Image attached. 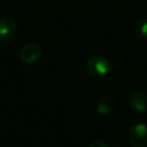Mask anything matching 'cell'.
<instances>
[{"label": "cell", "mask_w": 147, "mask_h": 147, "mask_svg": "<svg viewBox=\"0 0 147 147\" xmlns=\"http://www.w3.org/2000/svg\"><path fill=\"white\" fill-rule=\"evenodd\" d=\"M129 141L132 147H147V126L144 123H137L129 131Z\"/></svg>", "instance_id": "obj_3"}, {"label": "cell", "mask_w": 147, "mask_h": 147, "mask_svg": "<svg viewBox=\"0 0 147 147\" xmlns=\"http://www.w3.org/2000/svg\"><path fill=\"white\" fill-rule=\"evenodd\" d=\"M87 147H109V145H108V144H106V142H103V141L96 140V141L91 142V144H90Z\"/></svg>", "instance_id": "obj_8"}, {"label": "cell", "mask_w": 147, "mask_h": 147, "mask_svg": "<svg viewBox=\"0 0 147 147\" xmlns=\"http://www.w3.org/2000/svg\"><path fill=\"white\" fill-rule=\"evenodd\" d=\"M17 32V24L10 16L0 17V42H10Z\"/></svg>", "instance_id": "obj_2"}, {"label": "cell", "mask_w": 147, "mask_h": 147, "mask_svg": "<svg viewBox=\"0 0 147 147\" xmlns=\"http://www.w3.org/2000/svg\"><path fill=\"white\" fill-rule=\"evenodd\" d=\"M116 106V98L110 94V93H106L102 94L96 102V111L100 115H109Z\"/></svg>", "instance_id": "obj_5"}, {"label": "cell", "mask_w": 147, "mask_h": 147, "mask_svg": "<svg viewBox=\"0 0 147 147\" xmlns=\"http://www.w3.org/2000/svg\"><path fill=\"white\" fill-rule=\"evenodd\" d=\"M130 107L139 113L147 110V94L142 91H133L129 95Z\"/></svg>", "instance_id": "obj_6"}, {"label": "cell", "mask_w": 147, "mask_h": 147, "mask_svg": "<svg viewBox=\"0 0 147 147\" xmlns=\"http://www.w3.org/2000/svg\"><path fill=\"white\" fill-rule=\"evenodd\" d=\"M40 56H41V48L39 47V45L33 42L24 45L20 51V59L24 63H34L39 60Z\"/></svg>", "instance_id": "obj_4"}, {"label": "cell", "mask_w": 147, "mask_h": 147, "mask_svg": "<svg viewBox=\"0 0 147 147\" xmlns=\"http://www.w3.org/2000/svg\"><path fill=\"white\" fill-rule=\"evenodd\" d=\"M134 34L141 39H147V17L138 20L133 26Z\"/></svg>", "instance_id": "obj_7"}, {"label": "cell", "mask_w": 147, "mask_h": 147, "mask_svg": "<svg viewBox=\"0 0 147 147\" xmlns=\"http://www.w3.org/2000/svg\"><path fill=\"white\" fill-rule=\"evenodd\" d=\"M87 75L93 79H106L111 72V64L105 56L93 55L85 63Z\"/></svg>", "instance_id": "obj_1"}]
</instances>
